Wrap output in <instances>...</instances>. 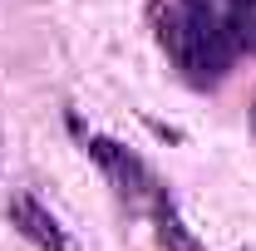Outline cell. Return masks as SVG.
<instances>
[{
	"label": "cell",
	"mask_w": 256,
	"mask_h": 251,
	"mask_svg": "<svg viewBox=\"0 0 256 251\" xmlns=\"http://www.w3.org/2000/svg\"><path fill=\"white\" fill-rule=\"evenodd\" d=\"M158 44L192 84H217L232 64V20L217 15L207 0H162L153 5Z\"/></svg>",
	"instance_id": "cell-1"
},
{
	"label": "cell",
	"mask_w": 256,
	"mask_h": 251,
	"mask_svg": "<svg viewBox=\"0 0 256 251\" xmlns=\"http://www.w3.org/2000/svg\"><path fill=\"white\" fill-rule=\"evenodd\" d=\"M84 148H89V158L104 168V178L118 188V197H133V202H138V197L153 192V172H148V162L133 153V148L114 143V138H104V133H89Z\"/></svg>",
	"instance_id": "cell-2"
},
{
	"label": "cell",
	"mask_w": 256,
	"mask_h": 251,
	"mask_svg": "<svg viewBox=\"0 0 256 251\" xmlns=\"http://www.w3.org/2000/svg\"><path fill=\"white\" fill-rule=\"evenodd\" d=\"M5 217H10V226H15L30 246H40V251H74L69 232L60 226V217H54V212H50L34 192H10Z\"/></svg>",
	"instance_id": "cell-3"
},
{
	"label": "cell",
	"mask_w": 256,
	"mask_h": 251,
	"mask_svg": "<svg viewBox=\"0 0 256 251\" xmlns=\"http://www.w3.org/2000/svg\"><path fill=\"white\" fill-rule=\"evenodd\" d=\"M153 217H158V242L168 251H197V242L182 232V222H178V212H172V202H158Z\"/></svg>",
	"instance_id": "cell-4"
}]
</instances>
